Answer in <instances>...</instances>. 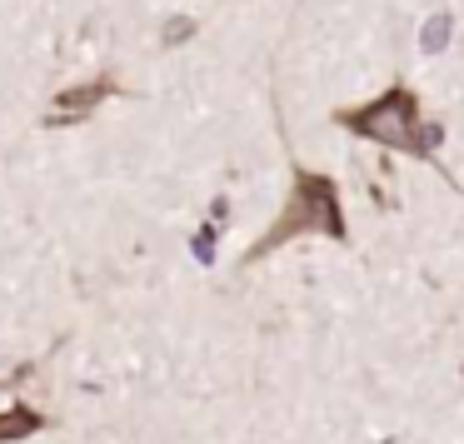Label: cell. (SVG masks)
<instances>
[{"instance_id": "obj_1", "label": "cell", "mask_w": 464, "mask_h": 444, "mask_svg": "<svg viewBox=\"0 0 464 444\" xmlns=\"http://www.w3.org/2000/svg\"><path fill=\"white\" fill-rule=\"evenodd\" d=\"M344 125H350L354 135H364V140H380V145H394V150H410V155H430L434 145H440V125H424L414 121V101L404 91H390L384 101L364 105V111H350L340 115Z\"/></svg>"}, {"instance_id": "obj_2", "label": "cell", "mask_w": 464, "mask_h": 444, "mask_svg": "<svg viewBox=\"0 0 464 444\" xmlns=\"http://www.w3.org/2000/svg\"><path fill=\"white\" fill-rule=\"evenodd\" d=\"M300 230H324V235H344V220H340V200H334V185L320 180V175H300V185H295L290 205H285V220L275 225L270 235H265L260 245H255V255L275 250V245H285L290 235Z\"/></svg>"}, {"instance_id": "obj_3", "label": "cell", "mask_w": 464, "mask_h": 444, "mask_svg": "<svg viewBox=\"0 0 464 444\" xmlns=\"http://www.w3.org/2000/svg\"><path fill=\"white\" fill-rule=\"evenodd\" d=\"M105 95H115V81L111 75H101V81H91V85H75V91H61L55 95V105H51V115H45V125H75V121H85V115L95 111V105L105 101Z\"/></svg>"}, {"instance_id": "obj_4", "label": "cell", "mask_w": 464, "mask_h": 444, "mask_svg": "<svg viewBox=\"0 0 464 444\" xmlns=\"http://www.w3.org/2000/svg\"><path fill=\"white\" fill-rule=\"evenodd\" d=\"M41 430H45V414L31 410L25 400H15V404L0 410V444H21V439H31V434H41Z\"/></svg>"}, {"instance_id": "obj_5", "label": "cell", "mask_w": 464, "mask_h": 444, "mask_svg": "<svg viewBox=\"0 0 464 444\" xmlns=\"http://www.w3.org/2000/svg\"><path fill=\"white\" fill-rule=\"evenodd\" d=\"M450 35H454V21H450V15H430V25H424L420 45L434 55V51H444V45H450Z\"/></svg>"}, {"instance_id": "obj_6", "label": "cell", "mask_w": 464, "mask_h": 444, "mask_svg": "<svg viewBox=\"0 0 464 444\" xmlns=\"http://www.w3.org/2000/svg\"><path fill=\"white\" fill-rule=\"evenodd\" d=\"M195 260H205V265L215 260V235H210V230H200V235H195Z\"/></svg>"}, {"instance_id": "obj_7", "label": "cell", "mask_w": 464, "mask_h": 444, "mask_svg": "<svg viewBox=\"0 0 464 444\" xmlns=\"http://www.w3.org/2000/svg\"><path fill=\"white\" fill-rule=\"evenodd\" d=\"M190 31H195V25H190V21H175V25H170V31H165V41H185V35H190Z\"/></svg>"}]
</instances>
